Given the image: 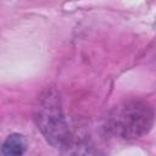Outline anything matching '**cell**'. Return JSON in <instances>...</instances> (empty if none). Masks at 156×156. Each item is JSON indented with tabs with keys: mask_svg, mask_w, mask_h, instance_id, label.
<instances>
[{
	"mask_svg": "<svg viewBox=\"0 0 156 156\" xmlns=\"http://www.w3.org/2000/svg\"><path fill=\"white\" fill-rule=\"evenodd\" d=\"M154 126V110L146 101L128 100L110 112L108 130L122 139H138L147 134Z\"/></svg>",
	"mask_w": 156,
	"mask_h": 156,
	"instance_id": "obj_1",
	"label": "cell"
},
{
	"mask_svg": "<svg viewBox=\"0 0 156 156\" xmlns=\"http://www.w3.org/2000/svg\"><path fill=\"white\" fill-rule=\"evenodd\" d=\"M34 121L40 133L52 146H65L68 141L67 122L60 95L55 89H46L38 98L34 108Z\"/></svg>",
	"mask_w": 156,
	"mask_h": 156,
	"instance_id": "obj_2",
	"label": "cell"
},
{
	"mask_svg": "<svg viewBox=\"0 0 156 156\" xmlns=\"http://www.w3.org/2000/svg\"><path fill=\"white\" fill-rule=\"evenodd\" d=\"M26 150V138L20 133H12L0 145V156H22Z\"/></svg>",
	"mask_w": 156,
	"mask_h": 156,
	"instance_id": "obj_3",
	"label": "cell"
}]
</instances>
